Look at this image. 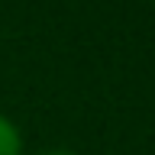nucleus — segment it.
<instances>
[{"label":"nucleus","mask_w":155,"mask_h":155,"mask_svg":"<svg viewBox=\"0 0 155 155\" xmlns=\"http://www.w3.org/2000/svg\"><path fill=\"white\" fill-rule=\"evenodd\" d=\"M0 155H23V136L3 113H0Z\"/></svg>","instance_id":"1"},{"label":"nucleus","mask_w":155,"mask_h":155,"mask_svg":"<svg viewBox=\"0 0 155 155\" xmlns=\"http://www.w3.org/2000/svg\"><path fill=\"white\" fill-rule=\"evenodd\" d=\"M39 155H74V152H68V149H48V152H39Z\"/></svg>","instance_id":"2"}]
</instances>
